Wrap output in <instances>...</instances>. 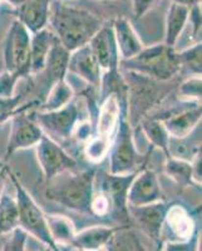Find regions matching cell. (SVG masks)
<instances>
[{
	"mask_svg": "<svg viewBox=\"0 0 202 251\" xmlns=\"http://www.w3.org/2000/svg\"><path fill=\"white\" fill-rule=\"evenodd\" d=\"M49 24L58 40L69 51L87 46L102 26L100 18L89 10L59 0L51 3Z\"/></svg>",
	"mask_w": 202,
	"mask_h": 251,
	"instance_id": "obj_1",
	"label": "cell"
},
{
	"mask_svg": "<svg viewBox=\"0 0 202 251\" xmlns=\"http://www.w3.org/2000/svg\"><path fill=\"white\" fill-rule=\"evenodd\" d=\"M96 175L94 169L63 172L47 183V199L71 211L92 216L91 203Z\"/></svg>",
	"mask_w": 202,
	"mask_h": 251,
	"instance_id": "obj_2",
	"label": "cell"
},
{
	"mask_svg": "<svg viewBox=\"0 0 202 251\" xmlns=\"http://www.w3.org/2000/svg\"><path fill=\"white\" fill-rule=\"evenodd\" d=\"M122 75L127 84V120L132 127H136L152 109L161 107L172 87H168V82H159L133 72L122 71Z\"/></svg>",
	"mask_w": 202,
	"mask_h": 251,
	"instance_id": "obj_3",
	"label": "cell"
},
{
	"mask_svg": "<svg viewBox=\"0 0 202 251\" xmlns=\"http://www.w3.org/2000/svg\"><path fill=\"white\" fill-rule=\"evenodd\" d=\"M120 69L159 82H170L181 72L177 50L165 43L145 47L131 59L121 60Z\"/></svg>",
	"mask_w": 202,
	"mask_h": 251,
	"instance_id": "obj_4",
	"label": "cell"
},
{
	"mask_svg": "<svg viewBox=\"0 0 202 251\" xmlns=\"http://www.w3.org/2000/svg\"><path fill=\"white\" fill-rule=\"evenodd\" d=\"M6 175L9 180L12 181L15 190L14 196L18 203V210H19V227L23 228L31 237H34L38 243L48 246L53 251H63L51 237L48 221H47V215L35 202L33 196L29 194L23 183L20 182L17 174L13 172L9 166L6 169Z\"/></svg>",
	"mask_w": 202,
	"mask_h": 251,
	"instance_id": "obj_5",
	"label": "cell"
},
{
	"mask_svg": "<svg viewBox=\"0 0 202 251\" xmlns=\"http://www.w3.org/2000/svg\"><path fill=\"white\" fill-rule=\"evenodd\" d=\"M109 157V174L128 175L134 174L146 166L143 156L137 147L134 129L123 113L118 127L112 138Z\"/></svg>",
	"mask_w": 202,
	"mask_h": 251,
	"instance_id": "obj_6",
	"label": "cell"
},
{
	"mask_svg": "<svg viewBox=\"0 0 202 251\" xmlns=\"http://www.w3.org/2000/svg\"><path fill=\"white\" fill-rule=\"evenodd\" d=\"M30 31L14 19L4 40L3 59L5 71L22 79L30 75Z\"/></svg>",
	"mask_w": 202,
	"mask_h": 251,
	"instance_id": "obj_7",
	"label": "cell"
},
{
	"mask_svg": "<svg viewBox=\"0 0 202 251\" xmlns=\"http://www.w3.org/2000/svg\"><path fill=\"white\" fill-rule=\"evenodd\" d=\"M30 116L43 129L44 134L55 142L72 137L80 122L79 107L74 100L57 111H38L30 113Z\"/></svg>",
	"mask_w": 202,
	"mask_h": 251,
	"instance_id": "obj_8",
	"label": "cell"
},
{
	"mask_svg": "<svg viewBox=\"0 0 202 251\" xmlns=\"http://www.w3.org/2000/svg\"><path fill=\"white\" fill-rule=\"evenodd\" d=\"M134 174L128 175H113L109 172L96 175L94 187L101 190L107 195L111 201L112 214L116 220L127 226L131 221L128 214V203H127V192H128L129 185L133 180Z\"/></svg>",
	"mask_w": 202,
	"mask_h": 251,
	"instance_id": "obj_9",
	"label": "cell"
},
{
	"mask_svg": "<svg viewBox=\"0 0 202 251\" xmlns=\"http://www.w3.org/2000/svg\"><path fill=\"white\" fill-rule=\"evenodd\" d=\"M38 163L46 183L66 171L77 170L78 162L62 146L44 134L34 147Z\"/></svg>",
	"mask_w": 202,
	"mask_h": 251,
	"instance_id": "obj_10",
	"label": "cell"
},
{
	"mask_svg": "<svg viewBox=\"0 0 202 251\" xmlns=\"http://www.w3.org/2000/svg\"><path fill=\"white\" fill-rule=\"evenodd\" d=\"M28 112H20L12 118V128L5 152L6 158L18 151L35 147L44 136L43 129Z\"/></svg>",
	"mask_w": 202,
	"mask_h": 251,
	"instance_id": "obj_11",
	"label": "cell"
},
{
	"mask_svg": "<svg viewBox=\"0 0 202 251\" xmlns=\"http://www.w3.org/2000/svg\"><path fill=\"white\" fill-rule=\"evenodd\" d=\"M165 201L162 188L159 185L156 172L147 166H143L134 175L127 192L128 206H145L150 203Z\"/></svg>",
	"mask_w": 202,
	"mask_h": 251,
	"instance_id": "obj_12",
	"label": "cell"
},
{
	"mask_svg": "<svg viewBox=\"0 0 202 251\" xmlns=\"http://www.w3.org/2000/svg\"><path fill=\"white\" fill-rule=\"evenodd\" d=\"M168 207H170V203L166 201H158V202L136 206V207L128 206V214L129 217L136 221L141 231L158 245L162 240L161 235H162L163 223H165Z\"/></svg>",
	"mask_w": 202,
	"mask_h": 251,
	"instance_id": "obj_13",
	"label": "cell"
},
{
	"mask_svg": "<svg viewBox=\"0 0 202 251\" xmlns=\"http://www.w3.org/2000/svg\"><path fill=\"white\" fill-rule=\"evenodd\" d=\"M67 75L83 80L88 87L100 89L103 71L88 44L71 51Z\"/></svg>",
	"mask_w": 202,
	"mask_h": 251,
	"instance_id": "obj_14",
	"label": "cell"
},
{
	"mask_svg": "<svg viewBox=\"0 0 202 251\" xmlns=\"http://www.w3.org/2000/svg\"><path fill=\"white\" fill-rule=\"evenodd\" d=\"M88 46L103 72L120 69L121 58L112 24H102L100 30L89 40Z\"/></svg>",
	"mask_w": 202,
	"mask_h": 251,
	"instance_id": "obj_15",
	"label": "cell"
},
{
	"mask_svg": "<svg viewBox=\"0 0 202 251\" xmlns=\"http://www.w3.org/2000/svg\"><path fill=\"white\" fill-rule=\"evenodd\" d=\"M51 0H25L14 8L17 19L23 24L30 34L49 26Z\"/></svg>",
	"mask_w": 202,
	"mask_h": 251,
	"instance_id": "obj_16",
	"label": "cell"
},
{
	"mask_svg": "<svg viewBox=\"0 0 202 251\" xmlns=\"http://www.w3.org/2000/svg\"><path fill=\"white\" fill-rule=\"evenodd\" d=\"M123 113L127 114V107L123 106L116 94H109L103 98L98 108L94 133L112 140Z\"/></svg>",
	"mask_w": 202,
	"mask_h": 251,
	"instance_id": "obj_17",
	"label": "cell"
},
{
	"mask_svg": "<svg viewBox=\"0 0 202 251\" xmlns=\"http://www.w3.org/2000/svg\"><path fill=\"white\" fill-rule=\"evenodd\" d=\"M121 60H128L145 48L140 35L127 18L118 17L112 23Z\"/></svg>",
	"mask_w": 202,
	"mask_h": 251,
	"instance_id": "obj_18",
	"label": "cell"
},
{
	"mask_svg": "<svg viewBox=\"0 0 202 251\" xmlns=\"http://www.w3.org/2000/svg\"><path fill=\"white\" fill-rule=\"evenodd\" d=\"M163 228H167L168 231L174 235L170 241H183V240L190 239L197 231L194 219L187 211V208L179 203L170 205L166 214L162 231Z\"/></svg>",
	"mask_w": 202,
	"mask_h": 251,
	"instance_id": "obj_19",
	"label": "cell"
},
{
	"mask_svg": "<svg viewBox=\"0 0 202 251\" xmlns=\"http://www.w3.org/2000/svg\"><path fill=\"white\" fill-rule=\"evenodd\" d=\"M71 51L64 48L59 40L54 42L46 60V67L40 75H44V88L48 92L54 83L66 79L68 73V60Z\"/></svg>",
	"mask_w": 202,
	"mask_h": 251,
	"instance_id": "obj_20",
	"label": "cell"
},
{
	"mask_svg": "<svg viewBox=\"0 0 202 251\" xmlns=\"http://www.w3.org/2000/svg\"><path fill=\"white\" fill-rule=\"evenodd\" d=\"M120 227L94 225L83 228L80 231L76 232L71 248L83 251H96L104 249L114 235V232Z\"/></svg>",
	"mask_w": 202,
	"mask_h": 251,
	"instance_id": "obj_21",
	"label": "cell"
},
{
	"mask_svg": "<svg viewBox=\"0 0 202 251\" xmlns=\"http://www.w3.org/2000/svg\"><path fill=\"white\" fill-rule=\"evenodd\" d=\"M201 103L172 114L162 121L170 137H185L201 125Z\"/></svg>",
	"mask_w": 202,
	"mask_h": 251,
	"instance_id": "obj_22",
	"label": "cell"
},
{
	"mask_svg": "<svg viewBox=\"0 0 202 251\" xmlns=\"http://www.w3.org/2000/svg\"><path fill=\"white\" fill-rule=\"evenodd\" d=\"M57 37L49 26L33 33L30 38V75H38L43 72L46 60Z\"/></svg>",
	"mask_w": 202,
	"mask_h": 251,
	"instance_id": "obj_23",
	"label": "cell"
},
{
	"mask_svg": "<svg viewBox=\"0 0 202 251\" xmlns=\"http://www.w3.org/2000/svg\"><path fill=\"white\" fill-rule=\"evenodd\" d=\"M167 152L168 157L192 162L201 153V125L185 137H170Z\"/></svg>",
	"mask_w": 202,
	"mask_h": 251,
	"instance_id": "obj_24",
	"label": "cell"
},
{
	"mask_svg": "<svg viewBox=\"0 0 202 251\" xmlns=\"http://www.w3.org/2000/svg\"><path fill=\"white\" fill-rule=\"evenodd\" d=\"M190 8L172 1L167 10L165 23V42L166 46L176 49L179 38L182 35L188 22Z\"/></svg>",
	"mask_w": 202,
	"mask_h": 251,
	"instance_id": "obj_25",
	"label": "cell"
},
{
	"mask_svg": "<svg viewBox=\"0 0 202 251\" xmlns=\"http://www.w3.org/2000/svg\"><path fill=\"white\" fill-rule=\"evenodd\" d=\"M136 127H138L143 136L147 138L151 149L158 150L165 154V157H168L167 147L170 134H168L162 121L153 117H145L140 121L138 126Z\"/></svg>",
	"mask_w": 202,
	"mask_h": 251,
	"instance_id": "obj_26",
	"label": "cell"
},
{
	"mask_svg": "<svg viewBox=\"0 0 202 251\" xmlns=\"http://www.w3.org/2000/svg\"><path fill=\"white\" fill-rule=\"evenodd\" d=\"M19 227V210L15 196L3 191L0 192V236L8 235Z\"/></svg>",
	"mask_w": 202,
	"mask_h": 251,
	"instance_id": "obj_27",
	"label": "cell"
},
{
	"mask_svg": "<svg viewBox=\"0 0 202 251\" xmlns=\"http://www.w3.org/2000/svg\"><path fill=\"white\" fill-rule=\"evenodd\" d=\"M74 98V89L66 79L54 83L46 94V100L40 103L39 111H57L66 107Z\"/></svg>",
	"mask_w": 202,
	"mask_h": 251,
	"instance_id": "obj_28",
	"label": "cell"
},
{
	"mask_svg": "<svg viewBox=\"0 0 202 251\" xmlns=\"http://www.w3.org/2000/svg\"><path fill=\"white\" fill-rule=\"evenodd\" d=\"M47 221H48L49 231H50V235L55 244L60 249L63 246H71L74 235L77 232L72 220L64 215L53 214L47 215Z\"/></svg>",
	"mask_w": 202,
	"mask_h": 251,
	"instance_id": "obj_29",
	"label": "cell"
},
{
	"mask_svg": "<svg viewBox=\"0 0 202 251\" xmlns=\"http://www.w3.org/2000/svg\"><path fill=\"white\" fill-rule=\"evenodd\" d=\"M165 174L167 175L175 183L181 187L195 186L192 181V167L191 162L182 160H177L174 157H166L165 160Z\"/></svg>",
	"mask_w": 202,
	"mask_h": 251,
	"instance_id": "obj_30",
	"label": "cell"
},
{
	"mask_svg": "<svg viewBox=\"0 0 202 251\" xmlns=\"http://www.w3.org/2000/svg\"><path fill=\"white\" fill-rule=\"evenodd\" d=\"M107 251H146L141 245L140 240L128 226H121L109 243L105 246Z\"/></svg>",
	"mask_w": 202,
	"mask_h": 251,
	"instance_id": "obj_31",
	"label": "cell"
},
{
	"mask_svg": "<svg viewBox=\"0 0 202 251\" xmlns=\"http://www.w3.org/2000/svg\"><path fill=\"white\" fill-rule=\"evenodd\" d=\"M201 50L202 46L200 43H195L182 50H177V57L179 62L181 72H186L190 75H200L201 77Z\"/></svg>",
	"mask_w": 202,
	"mask_h": 251,
	"instance_id": "obj_32",
	"label": "cell"
},
{
	"mask_svg": "<svg viewBox=\"0 0 202 251\" xmlns=\"http://www.w3.org/2000/svg\"><path fill=\"white\" fill-rule=\"evenodd\" d=\"M111 138L103 137L94 133L86 143H84V156L91 163H100L103 158L108 156L111 149Z\"/></svg>",
	"mask_w": 202,
	"mask_h": 251,
	"instance_id": "obj_33",
	"label": "cell"
},
{
	"mask_svg": "<svg viewBox=\"0 0 202 251\" xmlns=\"http://www.w3.org/2000/svg\"><path fill=\"white\" fill-rule=\"evenodd\" d=\"M178 97L186 102H201L202 80L200 75H190L177 87Z\"/></svg>",
	"mask_w": 202,
	"mask_h": 251,
	"instance_id": "obj_34",
	"label": "cell"
},
{
	"mask_svg": "<svg viewBox=\"0 0 202 251\" xmlns=\"http://www.w3.org/2000/svg\"><path fill=\"white\" fill-rule=\"evenodd\" d=\"M8 235L9 237L4 243L1 251H28L29 235L23 228L17 227Z\"/></svg>",
	"mask_w": 202,
	"mask_h": 251,
	"instance_id": "obj_35",
	"label": "cell"
},
{
	"mask_svg": "<svg viewBox=\"0 0 202 251\" xmlns=\"http://www.w3.org/2000/svg\"><path fill=\"white\" fill-rule=\"evenodd\" d=\"M200 234L195 232L190 239L183 241H167L159 251H199Z\"/></svg>",
	"mask_w": 202,
	"mask_h": 251,
	"instance_id": "obj_36",
	"label": "cell"
},
{
	"mask_svg": "<svg viewBox=\"0 0 202 251\" xmlns=\"http://www.w3.org/2000/svg\"><path fill=\"white\" fill-rule=\"evenodd\" d=\"M20 78L18 75L4 71L0 75V98L1 100H8V98L14 97L15 88H17V84Z\"/></svg>",
	"mask_w": 202,
	"mask_h": 251,
	"instance_id": "obj_37",
	"label": "cell"
},
{
	"mask_svg": "<svg viewBox=\"0 0 202 251\" xmlns=\"http://www.w3.org/2000/svg\"><path fill=\"white\" fill-rule=\"evenodd\" d=\"M187 25H191L192 35L196 38V42H201V6L200 4L190 8Z\"/></svg>",
	"mask_w": 202,
	"mask_h": 251,
	"instance_id": "obj_38",
	"label": "cell"
},
{
	"mask_svg": "<svg viewBox=\"0 0 202 251\" xmlns=\"http://www.w3.org/2000/svg\"><path fill=\"white\" fill-rule=\"evenodd\" d=\"M93 123L91 121H80L73 132V136L78 142L86 143L94 134Z\"/></svg>",
	"mask_w": 202,
	"mask_h": 251,
	"instance_id": "obj_39",
	"label": "cell"
},
{
	"mask_svg": "<svg viewBox=\"0 0 202 251\" xmlns=\"http://www.w3.org/2000/svg\"><path fill=\"white\" fill-rule=\"evenodd\" d=\"M159 0H131L132 3V12L136 19H141L147 14Z\"/></svg>",
	"mask_w": 202,
	"mask_h": 251,
	"instance_id": "obj_40",
	"label": "cell"
},
{
	"mask_svg": "<svg viewBox=\"0 0 202 251\" xmlns=\"http://www.w3.org/2000/svg\"><path fill=\"white\" fill-rule=\"evenodd\" d=\"M191 167H192V181H194L195 186H200V187H201V153L197 154L194 160H192Z\"/></svg>",
	"mask_w": 202,
	"mask_h": 251,
	"instance_id": "obj_41",
	"label": "cell"
},
{
	"mask_svg": "<svg viewBox=\"0 0 202 251\" xmlns=\"http://www.w3.org/2000/svg\"><path fill=\"white\" fill-rule=\"evenodd\" d=\"M172 1L181 4V5L187 6V8H192V6L199 5V4L201 3V0H172Z\"/></svg>",
	"mask_w": 202,
	"mask_h": 251,
	"instance_id": "obj_42",
	"label": "cell"
},
{
	"mask_svg": "<svg viewBox=\"0 0 202 251\" xmlns=\"http://www.w3.org/2000/svg\"><path fill=\"white\" fill-rule=\"evenodd\" d=\"M6 169H8V166H5V169H3L0 171V192L3 191L4 188V180L6 178Z\"/></svg>",
	"mask_w": 202,
	"mask_h": 251,
	"instance_id": "obj_43",
	"label": "cell"
},
{
	"mask_svg": "<svg viewBox=\"0 0 202 251\" xmlns=\"http://www.w3.org/2000/svg\"><path fill=\"white\" fill-rule=\"evenodd\" d=\"M4 1H6V3H8L10 6H13V8H17V6H19L20 4L24 3L25 0H4Z\"/></svg>",
	"mask_w": 202,
	"mask_h": 251,
	"instance_id": "obj_44",
	"label": "cell"
},
{
	"mask_svg": "<svg viewBox=\"0 0 202 251\" xmlns=\"http://www.w3.org/2000/svg\"><path fill=\"white\" fill-rule=\"evenodd\" d=\"M20 112H28V111H20ZM20 112H17V113H14V114H6V116H0V125L5 122V121H8L9 118H13L15 114L20 113Z\"/></svg>",
	"mask_w": 202,
	"mask_h": 251,
	"instance_id": "obj_45",
	"label": "cell"
},
{
	"mask_svg": "<svg viewBox=\"0 0 202 251\" xmlns=\"http://www.w3.org/2000/svg\"><path fill=\"white\" fill-rule=\"evenodd\" d=\"M28 251H29V250H28ZM31 251H53V250H51L50 248H48V246L43 245V244L40 243V244H39V246H38V248L33 249V250H31Z\"/></svg>",
	"mask_w": 202,
	"mask_h": 251,
	"instance_id": "obj_46",
	"label": "cell"
},
{
	"mask_svg": "<svg viewBox=\"0 0 202 251\" xmlns=\"http://www.w3.org/2000/svg\"><path fill=\"white\" fill-rule=\"evenodd\" d=\"M5 163H4V161H1V160H0V171H1V170H3V169H5Z\"/></svg>",
	"mask_w": 202,
	"mask_h": 251,
	"instance_id": "obj_47",
	"label": "cell"
},
{
	"mask_svg": "<svg viewBox=\"0 0 202 251\" xmlns=\"http://www.w3.org/2000/svg\"><path fill=\"white\" fill-rule=\"evenodd\" d=\"M77 251H83V250H77ZM96 251H107V250H105V248H104V249H101V250H96Z\"/></svg>",
	"mask_w": 202,
	"mask_h": 251,
	"instance_id": "obj_48",
	"label": "cell"
},
{
	"mask_svg": "<svg viewBox=\"0 0 202 251\" xmlns=\"http://www.w3.org/2000/svg\"><path fill=\"white\" fill-rule=\"evenodd\" d=\"M1 1H4V0H0V3H1Z\"/></svg>",
	"mask_w": 202,
	"mask_h": 251,
	"instance_id": "obj_49",
	"label": "cell"
}]
</instances>
